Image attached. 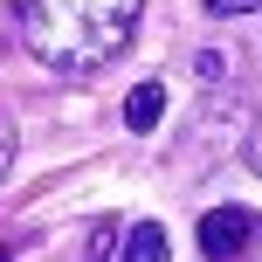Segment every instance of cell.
Here are the masks:
<instances>
[{
    "mask_svg": "<svg viewBox=\"0 0 262 262\" xmlns=\"http://www.w3.org/2000/svg\"><path fill=\"white\" fill-rule=\"evenodd\" d=\"M145 0H14L21 49L55 76H90L118 62L138 35Z\"/></svg>",
    "mask_w": 262,
    "mask_h": 262,
    "instance_id": "6da1fadb",
    "label": "cell"
},
{
    "mask_svg": "<svg viewBox=\"0 0 262 262\" xmlns=\"http://www.w3.org/2000/svg\"><path fill=\"white\" fill-rule=\"evenodd\" d=\"M262 249V214L255 207H207L200 214V255L207 262H242Z\"/></svg>",
    "mask_w": 262,
    "mask_h": 262,
    "instance_id": "7a4b0ae2",
    "label": "cell"
},
{
    "mask_svg": "<svg viewBox=\"0 0 262 262\" xmlns=\"http://www.w3.org/2000/svg\"><path fill=\"white\" fill-rule=\"evenodd\" d=\"M118 262H172V242L159 221H131L124 242H118Z\"/></svg>",
    "mask_w": 262,
    "mask_h": 262,
    "instance_id": "3957f363",
    "label": "cell"
},
{
    "mask_svg": "<svg viewBox=\"0 0 262 262\" xmlns=\"http://www.w3.org/2000/svg\"><path fill=\"white\" fill-rule=\"evenodd\" d=\"M159 118H166V83H138L124 97V131H152Z\"/></svg>",
    "mask_w": 262,
    "mask_h": 262,
    "instance_id": "277c9868",
    "label": "cell"
},
{
    "mask_svg": "<svg viewBox=\"0 0 262 262\" xmlns=\"http://www.w3.org/2000/svg\"><path fill=\"white\" fill-rule=\"evenodd\" d=\"M118 242H124L118 221H97V228H90V262H118Z\"/></svg>",
    "mask_w": 262,
    "mask_h": 262,
    "instance_id": "5b68a950",
    "label": "cell"
},
{
    "mask_svg": "<svg viewBox=\"0 0 262 262\" xmlns=\"http://www.w3.org/2000/svg\"><path fill=\"white\" fill-rule=\"evenodd\" d=\"M14 152H21V131H14V118L0 111V186H7V172H14Z\"/></svg>",
    "mask_w": 262,
    "mask_h": 262,
    "instance_id": "8992f818",
    "label": "cell"
},
{
    "mask_svg": "<svg viewBox=\"0 0 262 262\" xmlns=\"http://www.w3.org/2000/svg\"><path fill=\"white\" fill-rule=\"evenodd\" d=\"M214 21H235V14H262V0H207Z\"/></svg>",
    "mask_w": 262,
    "mask_h": 262,
    "instance_id": "52a82bcc",
    "label": "cell"
},
{
    "mask_svg": "<svg viewBox=\"0 0 262 262\" xmlns=\"http://www.w3.org/2000/svg\"><path fill=\"white\" fill-rule=\"evenodd\" d=\"M193 69H200L207 83H221V76H228V55H221V49H200V55H193Z\"/></svg>",
    "mask_w": 262,
    "mask_h": 262,
    "instance_id": "ba28073f",
    "label": "cell"
},
{
    "mask_svg": "<svg viewBox=\"0 0 262 262\" xmlns=\"http://www.w3.org/2000/svg\"><path fill=\"white\" fill-rule=\"evenodd\" d=\"M242 152H249V166H255V172H262V124H255V131H249V145H242Z\"/></svg>",
    "mask_w": 262,
    "mask_h": 262,
    "instance_id": "9c48e42d",
    "label": "cell"
},
{
    "mask_svg": "<svg viewBox=\"0 0 262 262\" xmlns=\"http://www.w3.org/2000/svg\"><path fill=\"white\" fill-rule=\"evenodd\" d=\"M0 262H7V249H0Z\"/></svg>",
    "mask_w": 262,
    "mask_h": 262,
    "instance_id": "30bf717a",
    "label": "cell"
}]
</instances>
